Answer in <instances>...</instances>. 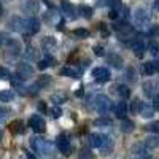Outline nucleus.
Returning <instances> with one entry per match:
<instances>
[{
	"label": "nucleus",
	"instance_id": "nucleus-21",
	"mask_svg": "<svg viewBox=\"0 0 159 159\" xmlns=\"http://www.w3.org/2000/svg\"><path fill=\"white\" fill-rule=\"evenodd\" d=\"M10 130L13 132V134H22L24 132V123L21 121V119H16V121L10 123Z\"/></svg>",
	"mask_w": 159,
	"mask_h": 159
},
{
	"label": "nucleus",
	"instance_id": "nucleus-52",
	"mask_svg": "<svg viewBox=\"0 0 159 159\" xmlns=\"http://www.w3.org/2000/svg\"><path fill=\"white\" fill-rule=\"evenodd\" d=\"M153 8L156 11H159V0H154V3H153Z\"/></svg>",
	"mask_w": 159,
	"mask_h": 159
},
{
	"label": "nucleus",
	"instance_id": "nucleus-25",
	"mask_svg": "<svg viewBox=\"0 0 159 159\" xmlns=\"http://www.w3.org/2000/svg\"><path fill=\"white\" fill-rule=\"evenodd\" d=\"M154 89H156V83H153V81H145L143 83V92L148 97H153L154 96Z\"/></svg>",
	"mask_w": 159,
	"mask_h": 159
},
{
	"label": "nucleus",
	"instance_id": "nucleus-15",
	"mask_svg": "<svg viewBox=\"0 0 159 159\" xmlns=\"http://www.w3.org/2000/svg\"><path fill=\"white\" fill-rule=\"evenodd\" d=\"M142 70H143L145 75H153V73H156V72L159 70V64H157V62H153V61L145 62L143 67H142Z\"/></svg>",
	"mask_w": 159,
	"mask_h": 159
},
{
	"label": "nucleus",
	"instance_id": "nucleus-7",
	"mask_svg": "<svg viewBox=\"0 0 159 159\" xmlns=\"http://www.w3.org/2000/svg\"><path fill=\"white\" fill-rule=\"evenodd\" d=\"M34 75V67L29 64V62H19L16 65V76H19L22 81L24 80H27Z\"/></svg>",
	"mask_w": 159,
	"mask_h": 159
},
{
	"label": "nucleus",
	"instance_id": "nucleus-6",
	"mask_svg": "<svg viewBox=\"0 0 159 159\" xmlns=\"http://www.w3.org/2000/svg\"><path fill=\"white\" fill-rule=\"evenodd\" d=\"M29 126L32 127L34 132H37V134H43V132L46 130V123H45V119L40 116V115H32L30 116Z\"/></svg>",
	"mask_w": 159,
	"mask_h": 159
},
{
	"label": "nucleus",
	"instance_id": "nucleus-12",
	"mask_svg": "<svg viewBox=\"0 0 159 159\" xmlns=\"http://www.w3.org/2000/svg\"><path fill=\"white\" fill-rule=\"evenodd\" d=\"M10 81H11V86L16 89V92H18V94H21V96H27V88L24 86V81H22V80H21L19 76L11 75Z\"/></svg>",
	"mask_w": 159,
	"mask_h": 159
},
{
	"label": "nucleus",
	"instance_id": "nucleus-57",
	"mask_svg": "<svg viewBox=\"0 0 159 159\" xmlns=\"http://www.w3.org/2000/svg\"><path fill=\"white\" fill-rule=\"evenodd\" d=\"M0 119H2V115H0Z\"/></svg>",
	"mask_w": 159,
	"mask_h": 159
},
{
	"label": "nucleus",
	"instance_id": "nucleus-54",
	"mask_svg": "<svg viewBox=\"0 0 159 159\" xmlns=\"http://www.w3.org/2000/svg\"><path fill=\"white\" fill-rule=\"evenodd\" d=\"M27 159H37V157H34L32 154H27Z\"/></svg>",
	"mask_w": 159,
	"mask_h": 159
},
{
	"label": "nucleus",
	"instance_id": "nucleus-33",
	"mask_svg": "<svg viewBox=\"0 0 159 159\" xmlns=\"http://www.w3.org/2000/svg\"><path fill=\"white\" fill-rule=\"evenodd\" d=\"M42 45H43V48H46V49H52V48L56 46V40L52 38V37H45L43 42H42Z\"/></svg>",
	"mask_w": 159,
	"mask_h": 159
},
{
	"label": "nucleus",
	"instance_id": "nucleus-23",
	"mask_svg": "<svg viewBox=\"0 0 159 159\" xmlns=\"http://www.w3.org/2000/svg\"><path fill=\"white\" fill-rule=\"evenodd\" d=\"M78 13H80V15H81L83 18L91 19L92 15H94V10H92L91 7H88V5H80V7H78Z\"/></svg>",
	"mask_w": 159,
	"mask_h": 159
},
{
	"label": "nucleus",
	"instance_id": "nucleus-11",
	"mask_svg": "<svg viewBox=\"0 0 159 159\" xmlns=\"http://www.w3.org/2000/svg\"><path fill=\"white\" fill-rule=\"evenodd\" d=\"M130 49L134 51V54L137 56V57H142L143 56V52H145V49H147V45H145V42L142 38H134L130 42Z\"/></svg>",
	"mask_w": 159,
	"mask_h": 159
},
{
	"label": "nucleus",
	"instance_id": "nucleus-13",
	"mask_svg": "<svg viewBox=\"0 0 159 159\" xmlns=\"http://www.w3.org/2000/svg\"><path fill=\"white\" fill-rule=\"evenodd\" d=\"M143 147L147 150H154L159 147V135H148L143 140Z\"/></svg>",
	"mask_w": 159,
	"mask_h": 159
},
{
	"label": "nucleus",
	"instance_id": "nucleus-53",
	"mask_svg": "<svg viewBox=\"0 0 159 159\" xmlns=\"http://www.w3.org/2000/svg\"><path fill=\"white\" fill-rule=\"evenodd\" d=\"M75 94H76V96H80V97H81V96L84 94V91H83V88H80V89H78V91L75 92Z\"/></svg>",
	"mask_w": 159,
	"mask_h": 159
},
{
	"label": "nucleus",
	"instance_id": "nucleus-9",
	"mask_svg": "<svg viewBox=\"0 0 159 159\" xmlns=\"http://www.w3.org/2000/svg\"><path fill=\"white\" fill-rule=\"evenodd\" d=\"M56 145H57V148L61 153L64 154H70L72 153V145H70V140L67 135H59L57 140H56Z\"/></svg>",
	"mask_w": 159,
	"mask_h": 159
},
{
	"label": "nucleus",
	"instance_id": "nucleus-8",
	"mask_svg": "<svg viewBox=\"0 0 159 159\" xmlns=\"http://www.w3.org/2000/svg\"><path fill=\"white\" fill-rule=\"evenodd\" d=\"M92 76H94V80L97 83H107L111 78V73L107 67H96L92 70Z\"/></svg>",
	"mask_w": 159,
	"mask_h": 159
},
{
	"label": "nucleus",
	"instance_id": "nucleus-34",
	"mask_svg": "<svg viewBox=\"0 0 159 159\" xmlns=\"http://www.w3.org/2000/svg\"><path fill=\"white\" fill-rule=\"evenodd\" d=\"M61 75L62 76H70V78H78V73L72 69V67H64L61 70Z\"/></svg>",
	"mask_w": 159,
	"mask_h": 159
},
{
	"label": "nucleus",
	"instance_id": "nucleus-20",
	"mask_svg": "<svg viewBox=\"0 0 159 159\" xmlns=\"http://www.w3.org/2000/svg\"><path fill=\"white\" fill-rule=\"evenodd\" d=\"M100 139H102V142H100V148H102V151H103V153L110 151L111 147H113V140H111V137H110V135H100Z\"/></svg>",
	"mask_w": 159,
	"mask_h": 159
},
{
	"label": "nucleus",
	"instance_id": "nucleus-37",
	"mask_svg": "<svg viewBox=\"0 0 159 159\" xmlns=\"http://www.w3.org/2000/svg\"><path fill=\"white\" fill-rule=\"evenodd\" d=\"M148 51L151 52L153 56H157V54H159V43H157V42H150Z\"/></svg>",
	"mask_w": 159,
	"mask_h": 159
},
{
	"label": "nucleus",
	"instance_id": "nucleus-35",
	"mask_svg": "<svg viewBox=\"0 0 159 159\" xmlns=\"http://www.w3.org/2000/svg\"><path fill=\"white\" fill-rule=\"evenodd\" d=\"M142 100L140 99H134V100H132V103H130V111L132 113H139L140 111V108H142Z\"/></svg>",
	"mask_w": 159,
	"mask_h": 159
},
{
	"label": "nucleus",
	"instance_id": "nucleus-18",
	"mask_svg": "<svg viewBox=\"0 0 159 159\" xmlns=\"http://www.w3.org/2000/svg\"><path fill=\"white\" fill-rule=\"evenodd\" d=\"M132 154H134V156H137V159H145V157L148 156V153H147V148H145L142 143H139V145H134V147H132Z\"/></svg>",
	"mask_w": 159,
	"mask_h": 159
},
{
	"label": "nucleus",
	"instance_id": "nucleus-16",
	"mask_svg": "<svg viewBox=\"0 0 159 159\" xmlns=\"http://www.w3.org/2000/svg\"><path fill=\"white\" fill-rule=\"evenodd\" d=\"M107 62L111 65V67H115V69H121V67H123V59H121V56L115 54V52H111V54L107 56Z\"/></svg>",
	"mask_w": 159,
	"mask_h": 159
},
{
	"label": "nucleus",
	"instance_id": "nucleus-26",
	"mask_svg": "<svg viewBox=\"0 0 159 159\" xmlns=\"http://www.w3.org/2000/svg\"><path fill=\"white\" fill-rule=\"evenodd\" d=\"M140 116H143V118H151L153 115H154V108L153 107H150V105H147V103H142V108H140Z\"/></svg>",
	"mask_w": 159,
	"mask_h": 159
},
{
	"label": "nucleus",
	"instance_id": "nucleus-3",
	"mask_svg": "<svg viewBox=\"0 0 159 159\" xmlns=\"http://www.w3.org/2000/svg\"><path fill=\"white\" fill-rule=\"evenodd\" d=\"M134 24L139 25V27H148L150 25V13L145 8L139 7L134 11Z\"/></svg>",
	"mask_w": 159,
	"mask_h": 159
},
{
	"label": "nucleus",
	"instance_id": "nucleus-43",
	"mask_svg": "<svg viewBox=\"0 0 159 159\" xmlns=\"http://www.w3.org/2000/svg\"><path fill=\"white\" fill-rule=\"evenodd\" d=\"M38 91H40V88H38V84L35 83V84H32V86L27 88V96H35Z\"/></svg>",
	"mask_w": 159,
	"mask_h": 159
},
{
	"label": "nucleus",
	"instance_id": "nucleus-42",
	"mask_svg": "<svg viewBox=\"0 0 159 159\" xmlns=\"http://www.w3.org/2000/svg\"><path fill=\"white\" fill-rule=\"evenodd\" d=\"M37 110L42 113V115H45V113H48V108H46V103L43 102V100H40L38 103H37Z\"/></svg>",
	"mask_w": 159,
	"mask_h": 159
},
{
	"label": "nucleus",
	"instance_id": "nucleus-27",
	"mask_svg": "<svg viewBox=\"0 0 159 159\" xmlns=\"http://www.w3.org/2000/svg\"><path fill=\"white\" fill-rule=\"evenodd\" d=\"M134 127H135V124H134V121H130V119H123L121 121V130L123 132H126V134H129V132H132L134 130Z\"/></svg>",
	"mask_w": 159,
	"mask_h": 159
},
{
	"label": "nucleus",
	"instance_id": "nucleus-19",
	"mask_svg": "<svg viewBox=\"0 0 159 159\" xmlns=\"http://www.w3.org/2000/svg\"><path fill=\"white\" fill-rule=\"evenodd\" d=\"M126 113H127V103H126V102H118L116 107H115V115H116V118L124 119Z\"/></svg>",
	"mask_w": 159,
	"mask_h": 159
},
{
	"label": "nucleus",
	"instance_id": "nucleus-2",
	"mask_svg": "<svg viewBox=\"0 0 159 159\" xmlns=\"http://www.w3.org/2000/svg\"><path fill=\"white\" fill-rule=\"evenodd\" d=\"M94 108H96V111L97 113H100L102 116L103 115H107L108 113V110H110V99L107 97V96H103V94H99V96H96V99H94Z\"/></svg>",
	"mask_w": 159,
	"mask_h": 159
},
{
	"label": "nucleus",
	"instance_id": "nucleus-45",
	"mask_svg": "<svg viewBox=\"0 0 159 159\" xmlns=\"http://www.w3.org/2000/svg\"><path fill=\"white\" fill-rule=\"evenodd\" d=\"M94 54H96V56H99V57L105 56V49H103V46H100V45L94 46Z\"/></svg>",
	"mask_w": 159,
	"mask_h": 159
},
{
	"label": "nucleus",
	"instance_id": "nucleus-46",
	"mask_svg": "<svg viewBox=\"0 0 159 159\" xmlns=\"http://www.w3.org/2000/svg\"><path fill=\"white\" fill-rule=\"evenodd\" d=\"M148 129H150L151 132H154V134H157V135H159V121H154V123H151V124L148 126Z\"/></svg>",
	"mask_w": 159,
	"mask_h": 159
},
{
	"label": "nucleus",
	"instance_id": "nucleus-31",
	"mask_svg": "<svg viewBox=\"0 0 159 159\" xmlns=\"http://www.w3.org/2000/svg\"><path fill=\"white\" fill-rule=\"evenodd\" d=\"M24 57H25V61H35L37 59V51H35V48H32V46H27V49H25V52H24Z\"/></svg>",
	"mask_w": 159,
	"mask_h": 159
},
{
	"label": "nucleus",
	"instance_id": "nucleus-14",
	"mask_svg": "<svg viewBox=\"0 0 159 159\" xmlns=\"http://www.w3.org/2000/svg\"><path fill=\"white\" fill-rule=\"evenodd\" d=\"M61 8H62V13H64V16H67V18H75V7L69 2V0H62L61 2Z\"/></svg>",
	"mask_w": 159,
	"mask_h": 159
},
{
	"label": "nucleus",
	"instance_id": "nucleus-44",
	"mask_svg": "<svg viewBox=\"0 0 159 159\" xmlns=\"http://www.w3.org/2000/svg\"><path fill=\"white\" fill-rule=\"evenodd\" d=\"M110 5H111V8L115 10V11H119L121 10V0H110Z\"/></svg>",
	"mask_w": 159,
	"mask_h": 159
},
{
	"label": "nucleus",
	"instance_id": "nucleus-41",
	"mask_svg": "<svg viewBox=\"0 0 159 159\" xmlns=\"http://www.w3.org/2000/svg\"><path fill=\"white\" fill-rule=\"evenodd\" d=\"M10 78H11L10 70L5 67H0V80H10Z\"/></svg>",
	"mask_w": 159,
	"mask_h": 159
},
{
	"label": "nucleus",
	"instance_id": "nucleus-32",
	"mask_svg": "<svg viewBox=\"0 0 159 159\" xmlns=\"http://www.w3.org/2000/svg\"><path fill=\"white\" fill-rule=\"evenodd\" d=\"M48 113H49V116L52 119H57V118H61L62 110H61V107H57V105H52L51 108H48Z\"/></svg>",
	"mask_w": 159,
	"mask_h": 159
},
{
	"label": "nucleus",
	"instance_id": "nucleus-47",
	"mask_svg": "<svg viewBox=\"0 0 159 159\" xmlns=\"http://www.w3.org/2000/svg\"><path fill=\"white\" fill-rule=\"evenodd\" d=\"M48 67H49V64H48V61H46V59L38 61V69H40V70H45V69H48Z\"/></svg>",
	"mask_w": 159,
	"mask_h": 159
},
{
	"label": "nucleus",
	"instance_id": "nucleus-28",
	"mask_svg": "<svg viewBox=\"0 0 159 159\" xmlns=\"http://www.w3.org/2000/svg\"><path fill=\"white\" fill-rule=\"evenodd\" d=\"M51 100L59 107V105L67 102V96H65V94H59V92H54V94H51Z\"/></svg>",
	"mask_w": 159,
	"mask_h": 159
},
{
	"label": "nucleus",
	"instance_id": "nucleus-38",
	"mask_svg": "<svg viewBox=\"0 0 159 159\" xmlns=\"http://www.w3.org/2000/svg\"><path fill=\"white\" fill-rule=\"evenodd\" d=\"M49 81H51V76H49V75H43V76H40V80L37 81V84H38V88H40V89H42V88H43V86H46Z\"/></svg>",
	"mask_w": 159,
	"mask_h": 159
},
{
	"label": "nucleus",
	"instance_id": "nucleus-50",
	"mask_svg": "<svg viewBox=\"0 0 159 159\" xmlns=\"http://www.w3.org/2000/svg\"><path fill=\"white\" fill-rule=\"evenodd\" d=\"M127 16H129V8L123 7V18H127Z\"/></svg>",
	"mask_w": 159,
	"mask_h": 159
},
{
	"label": "nucleus",
	"instance_id": "nucleus-55",
	"mask_svg": "<svg viewBox=\"0 0 159 159\" xmlns=\"http://www.w3.org/2000/svg\"><path fill=\"white\" fill-rule=\"evenodd\" d=\"M3 13V7H2V3H0V15Z\"/></svg>",
	"mask_w": 159,
	"mask_h": 159
},
{
	"label": "nucleus",
	"instance_id": "nucleus-56",
	"mask_svg": "<svg viewBox=\"0 0 159 159\" xmlns=\"http://www.w3.org/2000/svg\"><path fill=\"white\" fill-rule=\"evenodd\" d=\"M0 139H2V130H0Z\"/></svg>",
	"mask_w": 159,
	"mask_h": 159
},
{
	"label": "nucleus",
	"instance_id": "nucleus-49",
	"mask_svg": "<svg viewBox=\"0 0 159 159\" xmlns=\"http://www.w3.org/2000/svg\"><path fill=\"white\" fill-rule=\"evenodd\" d=\"M108 16H110L111 19H116V18L119 16V13H118V11H115V10H111V11H110V15H108Z\"/></svg>",
	"mask_w": 159,
	"mask_h": 159
},
{
	"label": "nucleus",
	"instance_id": "nucleus-30",
	"mask_svg": "<svg viewBox=\"0 0 159 159\" xmlns=\"http://www.w3.org/2000/svg\"><path fill=\"white\" fill-rule=\"evenodd\" d=\"M100 142H102L100 134H91L89 135V145L92 148H100Z\"/></svg>",
	"mask_w": 159,
	"mask_h": 159
},
{
	"label": "nucleus",
	"instance_id": "nucleus-48",
	"mask_svg": "<svg viewBox=\"0 0 159 159\" xmlns=\"http://www.w3.org/2000/svg\"><path fill=\"white\" fill-rule=\"evenodd\" d=\"M153 108L159 110V94H154L153 96Z\"/></svg>",
	"mask_w": 159,
	"mask_h": 159
},
{
	"label": "nucleus",
	"instance_id": "nucleus-22",
	"mask_svg": "<svg viewBox=\"0 0 159 159\" xmlns=\"http://www.w3.org/2000/svg\"><path fill=\"white\" fill-rule=\"evenodd\" d=\"M115 91H116V94H118L119 97H123V99H129V97H130V89H129V86H126V84L116 86Z\"/></svg>",
	"mask_w": 159,
	"mask_h": 159
},
{
	"label": "nucleus",
	"instance_id": "nucleus-51",
	"mask_svg": "<svg viewBox=\"0 0 159 159\" xmlns=\"http://www.w3.org/2000/svg\"><path fill=\"white\" fill-rule=\"evenodd\" d=\"M99 5H110V0H99Z\"/></svg>",
	"mask_w": 159,
	"mask_h": 159
},
{
	"label": "nucleus",
	"instance_id": "nucleus-5",
	"mask_svg": "<svg viewBox=\"0 0 159 159\" xmlns=\"http://www.w3.org/2000/svg\"><path fill=\"white\" fill-rule=\"evenodd\" d=\"M40 30V21L37 18H27L24 19V37L27 38L29 35H35Z\"/></svg>",
	"mask_w": 159,
	"mask_h": 159
},
{
	"label": "nucleus",
	"instance_id": "nucleus-36",
	"mask_svg": "<svg viewBox=\"0 0 159 159\" xmlns=\"http://www.w3.org/2000/svg\"><path fill=\"white\" fill-rule=\"evenodd\" d=\"M94 124L96 126H103V127H110L111 126V119H108V118H99V119H96L94 121Z\"/></svg>",
	"mask_w": 159,
	"mask_h": 159
},
{
	"label": "nucleus",
	"instance_id": "nucleus-29",
	"mask_svg": "<svg viewBox=\"0 0 159 159\" xmlns=\"http://www.w3.org/2000/svg\"><path fill=\"white\" fill-rule=\"evenodd\" d=\"M13 40H15V38H11L7 32H0V45H2L3 48H8L13 43Z\"/></svg>",
	"mask_w": 159,
	"mask_h": 159
},
{
	"label": "nucleus",
	"instance_id": "nucleus-40",
	"mask_svg": "<svg viewBox=\"0 0 159 159\" xmlns=\"http://www.w3.org/2000/svg\"><path fill=\"white\" fill-rule=\"evenodd\" d=\"M126 78L129 80V81H130V83H134V81H135V80H137V75H135V70H134V69H132V67H130V69H127V72H126Z\"/></svg>",
	"mask_w": 159,
	"mask_h": 159
},
{
	"label": "nucleus",
	"instance_id": "nucleus-4",
	"mask_svg": "<svg viewBox=\"0 0 159 159\" xmlns=\"http://www.w3.org/2000/svg\"><path fill=\"white\" fill-rule=\"evenodd\" d=\"M21 10L24 13H27V15H30V18H35L40 11V2L38 0H22Z\"/></svg>",
	"mask_w": 159,
	"mask_h": 159
},
{
	"label": "nucleus",
	"instance_id": "nucleus-39",
	"mask_svg": "<svg viewBox=\"0 0 159 159\" xmlns=\"http://www.w3.org/2000/svg\"><path fill=\"white\" fill-rule=\"evenodd\" d=\"M73 34H75L78 38H88V37H89V30H88V29H75Z\"/></svg>",
	"mask_w": 159,
	"mask_h": 159
},
{
	"label": "nucleus",
	"instance_id": "nucleus-1",
	"mask_svg": "<svg viewBox=\"0 0 159 159\" xmlns=\"http://www.w3.org/2000/svg\"><path fill=\"white\" fill-rule=\"evenodd\" d=\"M30 145H32V148H34V151L35 153H38L40 156H43V157H48V156H51V153H52V145L46 140V139H43V137H34L32 140H30Z\"/></svg>",
	"mask_w": 159,
	"mask_h": 159
},
{
	"label": "nucleus",
	"instance_id": "nucleus-24",
	"mask_svg": "<svg viewBox=\"0 0 159 159\" xmlns=\"http://www.w3.org/2000/svg\"><path fill=\"white\" fill-rule=\"evenodd\" d=\"M13 99H15V91H2L0 92V102L2 103H8V102H13Z\"/></svg>",
	"mask_w": 159,
	"mask_h": 159
},
{
	"label": "nucleus",
	"instance_id": "nucleus-10",
	"mask_svg": "<svg viewBox=\"0 0 159 159\" xmlns=\"http://www.w3.org/2000/svg\"><path fill=\"white\" fill-rule=\"evenodd\" d=\"M8 29L10 30H15V32H24V19L19 16H11L7 22Z\"/></svg>",
	"mask_w": 159,
	"mask_h": 159
},
{
	"label": "nucleus",
	"instance_id": "nucleus-17",
	"mask_svg": "<svg viewBox=\"0 0 159 159\" xmlns=\"http://www.w3.org/2000/svg\"><path fill=\"white\" fill-rule=\"evenodd\" d=\"M21 45H19V42H16V40H13V43L7 48V52H8V56H11V57H18L19 54H21Z\"/></svg>",
	"mask_w": 159,
	"mask_h": 159
}]
</instances>
